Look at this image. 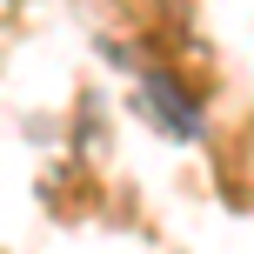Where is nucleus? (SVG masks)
<instances>
[{
  "label": "nucleus",
  "instance_id": "nucleus-1",
  "mask_svg": "<svg viewBox=\"0 0 254 254\" xmlns=\"http://www.w3.org/2000/svg\"><path fill=\"white\" fill-rule=\"evenodd\" d=\"M140 101L154 107V121H161L167 134H188V140L201 134V114H194V101H181V94L167 87L161 74H147V80H140Z\"/></svg>",
  "mask_w": 254,
  "mask_h": 254
}]
</instances>
